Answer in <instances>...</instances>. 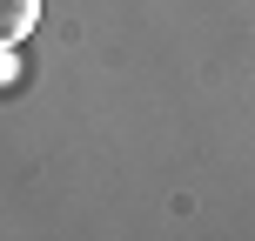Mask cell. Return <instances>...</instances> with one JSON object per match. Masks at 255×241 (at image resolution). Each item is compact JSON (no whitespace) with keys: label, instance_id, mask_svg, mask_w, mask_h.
I'll list each match as a JSON object with an SVG mask.
<instances>
[{"label":"cell","instance_id":"2","mask_svg":"<svg viewBox=\"0 0 255 241\" xmlns=\"http://www.w3.org/2000/svg\"><path fill=\"white\" fill-rule=\"evenodd\" d=\"M0 87H20V54H13V40H0Z\"/></svg>","mask_w":255,"mask_h":241},{"label":"cell","instance_id":"1","mask_svg":"<svg viewBox=\"0 0 255 241\" xmlns=\"http://www.w3.org/2000/svg\"><path fill=\"white\" fill-rule=\"evenodd\" d=\"M34 20H40V0H0V40L20 47V40L34 34Z\"/></svg>","mask_w":255,"mask_h":241}]
</instances>
